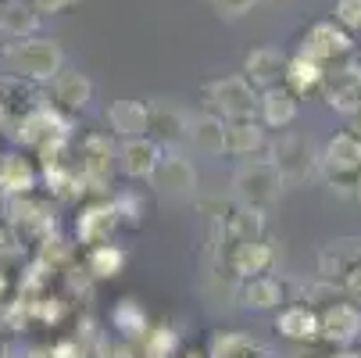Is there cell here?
<instances>
[{
	"label": "cell",
	"mask_w": 361,
	"mask_h": 358,
	"mask_svg": "<svg viewBox=\"0 0 361 358\" xmlns=\"http://www.w3.org/2000/svg\"><path fill=\"white\" fill-rule=\"evenodd\" d=\"M336 22L347 32H361V0H336Z\"/></svg>",
	"instance_id": "cell-35"
},
{
	"label": "cell",
	"mask_w": 361,
	"mask_h": 358,
	"mask_svg": "<svg viewBox=\"0 0 361 358\" xmlns=\"http://www.w3.org/2000/svg\"><path fill=\"white\" fill-rule=\"evenodd\" d=\"M265 147V129L257 126L254 119L250 122H226V155H236V158H247L254 150Z\"/></svg>",
	"instance_id": "cell-28"
},
{
	"label": "cell",
	"mask_w": 361,
	"mask_h": 358,
	"mask_svg": "<svg viewBox=\"0 0 361 358\" xmlns=\"http://www.w3.org/2000/svg\"><path fill=\"white\" fill-rule=\"evenodd\" d=\"M257 115L269 129H286L297 119V97L286 86H272L262 93V105H257Z\"/></svg>",
	"instance_id": "cell-21"
},
{
	"label": "cell",
	"mask_w": 361,
	"mask_h": 358,
	"mask_svg": "<svg viewBox=\"0 0 361 358\" xmlns=\"http://www.w3.org/2000/svg\"><path fill=\"white\" fill-rule=\"evenodd\" d=\"M179 358H212L208 351H197V347H186V351H179Z\"/></svg>",
	"instance_id": "cell-43"
},
{
	"label": "cell",
	"mask_w": 361,
	"mask_h": 358,
	"mask_svg": "<svg viewBox=\"0 0 361 358\" xmlns=\"http://www.w3.org/2000/svg\"><path fill=\"white\" fill-rule=\"evenodd\" d=\"M347 358H361V347L357 351H347Z\"/></svg>",
	"instance_id": "cell-48"
},
{
	"label": "cell",
	"mask_w": 361,
	"mask_h": 358,
	"mask_svg": "<svg viewBox=\"0 0 361 358\" xmlns=\"http://www.w3.org/2000/svg\"><path fill=\"white\" fill-rule=\"evenodd\" d=\"M222 233L226 244H247V240H265V212L250 208V204H240L229 215H222Z\"/></svg>",
	"instance_id": "cell-19"
},
{
	"label": "cell",
	"mask_w": 361,
	"mask_h": 358,
	"mask_svg": "<svg viewBox=\"0 0 361 358\" xmlns=\"http://www.w3.org/2000/svg\"><path fill=\"white\" fill-rule=\"evenodd\" d=\"M286 65L290 61L279 47H254L243 58V76L250 86H262V93H265V90L279 86V79H286Z\"/></svg>",
	"instance_id": "cell-12"
},
{
	"label": "cell",
	"mask_w": 361,
	"mask_h": 358,
	"mask_svg": "<svg viewBox=\"0 0 361 358\" xmlns=\"http://www.w3.org/2000/svg\"><path fill=\"white\" fill-rule=\"evenodd\" d=\"M354 201H357V204H361V172H357V176H354Z\"/></svg>",
	"instance_id": "cell-47"
},
{
	"label": "cell",
	"mask_w": 361,
	"mask_h": 358,
	"mask_svg": "<svg viewBox=\"0 0 361 358\" xmlns=\"http://www.w3.org/2000/svg\"><path fill=\"white\" fill-rule=\"evenodd\" d=\"M361 265V240L357 237H340L329 240L319 251V276L326 280H343L347 273H354Z\"/></svg>",
	"instance_id": "cell-15"
},
{
	"label": "cell",
	"mask_w": 361,
	"mask_h": 358,
	"mask_svg": "<svg viewBox=\"0 0 361 358\" xmlns=\"http://www.w3.org/2000/svg\"><path fill=\"white\" fill-rule=\"evenodd\" d=\"M283 172L276 169V162H243L233 176V186H236V197L240 204H250V208H269V204L279 197L283 190Z\"/></svg>",
	"instance_id": "cell-3"
},
{
	"label": "cell",
	"mask_w": 361,
	"mask_h": 358,
	"mask_svg": "<svg viewBox=\"0 0 361 358\" xmlns=\"http://www.w3.org/2000/svg\"><path fill=\"white\" fill-rule=\"evenodd\" d=\"M200 155H226V122L219 115H200L190 122V136H186Z\"/></svg>",
	"instance_id": "cell-24"
},
{
	"label": "cell",
	"mask_w": 361,
	"mask_h": 358,
	"mask_svg": "<svg viewBox=\"0 0 361 358\" xmlns=\"http://www.w3.org/2000/svg\"><path fill=\"white\" fill-rule=\"evenodd\" d=\"M97 354H100V358H136V344H133V340H126V337L100 340Z\"/></svg>",
	"instance_id": "cell-36"
},
{
	"label": "cell",
	"mask_w": 361,
	"mask_h": 358,
	"mask_svg": "<svg viewBox=\"0 0 361 358\" xmlns=\"http://www.w3.org/2000/svg\"><path fill=\"white\" fill-rule=\"evenodd\" d=\"M340 283H343V297H347V301H354L357 309H361V265H357L354 273H347Z\"/></svg>",
	"instance_id": "cell-39"
},
{
	"label": "cell",
	"mask_w": 361,
	"mask_h": 358,
	"mask_svg": "<svg viewBox=\"0 0 361 358\" xmlns=\"http://www.w3.org/2000/svg\"><path fill=\"white\" fill-rule=\"evenodd\" d=\"M0 61H4L8 76H22V79H32V83H54L65 68V54L58 40H39V36H25L18 43H8L4 54H0Z\"/></svg>",
	"instance_id": "cell-1"
},
{
	"label": "cell",
	"mask_w": 361,
	"mask_h": 358,
	"mask_svg": "<svg viewBox=\"0 0 361 358\" xmlns=\"http://www.w3.org/2000/svg\"><path fill=\"white\" fill-rule=\"evenodd\" d=\"M39 183V169L18 155V150H11V155L0 158V193L4 197H29Z\"/></svg>",
	"instance_id": "cell-17"
},
{
	"label": "cell",
	"mask_w": 361,
	"mask_h": 358,
	"mask_svg": "<svg viewBox=\"0 0 361 358\" xmlns=\"http://www.w3.org/2000/svg\"><path fill=\"white\" fill-rule=\"evenodd\" d=\"M322 100L336 115H357L361 112V65H343L326 76L322 83Z\"/></svg>",
	"instance_id": "cell-7"
},
{
	"label": "cell",
	"mask_w": 361,
	"mask_h": 358,
	"mask_svg": "<svg viewBox=\"0 0 361 358\" xmlns=\"http://www.w3.org/2000/svg\"><path fill=\"white\" fill-rule=\"evenodd\" d=\"M354 50V43H350V32L340 25V22H315L312 29H307V36H304V50L300 54H307V58H315V61H336V58H347Z\"/></svg>",
	"instance_id": "cell-9"
},
{
	"label": "cell",
	"mask_w": 361,
	"mask_h": 358,
	"mask_svg": "<svg viewBox=\"0 0 361 358\" xmlns=\"http://www.w3.org/2000/svg\"><path fill=\"white\" fill-rule=\"evenodd\" d=\"M8 122H11V115H8V105L0 100V129H8Z\"/></svg>",
	"instance_id": "cell-45"
},
{
	"label": "cell",
	"mask_w": 361,
	"mask_h": 358,
	"mask_svg": "<svg viewBox=\"0 0 361 358\" xmlns=\"http://www.w3.org/2000/svg\"><path fill=\"white\" fill-rule=\"evenodd\" d=\"M326 65L322 61H315V58H307V54H297V58H290V65H286V90L293 93V97H304V93H315V90H322V83H326Z\"/></svg>",
	"instance_id": "cell-20"
},
{
	"label": "cell",
	"mask_w": 361,
	"mask_h": 358,
	"mask_svg": "<svg viewBox=\"0 0 361 358\" xmlns=\"http://www.w3.org/2000/svg\"><path fill=\"white\" fill-rule=\"evenodd\" d=\"M68 150H72V136H47L39 147H36V158H39V169H61V165H72L68 162Z\"/></svg>",
	"instance_id": "cell-31"
},
{
	"label": "cell",
	"mask_w": 361,
	"mask_h": 358,
	"mask_svg": "<svg viewBox=\"0 0 361 358\" xmlns=\"http://www.w3.org/2000/svg\"><path fill=\"white\" fill-rule=\"evenodd\" d=\"M272 162H276V169L283 172L286 183L312 179V176H319V169H322V155H315L312 140H304V136H297V133H283V136L276 140Z\"/></svg>",
	"instance_id": "cell-5"
},
{
	"label": "cell",
	"mask_w": 361,
	"mask_h": 358,
	"mask_svg": "<svg viewBox=\"0 0 361 358\" xmlns=\"http://www.w3.org/2000/svg\"><path fill=\"white\" fill-rule=\"evenodd\" d=\"M150 186L158 190V193H165V197H193V190H197V169H193V162H186L179 155H169V158H161L158 169H154Z\"/></svg>",
	"instance_id": "cell-13"
},
{
	"label": "cell",
	"mask_w": 361,
	"mask_h": 358,
	"mask_svg": "<svg viewBox=\"0 0 361 358\" xmlns=\"http://www.w3.org/2000/svg\"><path fill=\"white\" fill-rule=\"evenodd\" d=\"M4 251H11V237H8V229H0V254Z\"/></svg>",
	"instance_id": "cell-46"
},
{
	"label": "cell",
	"mask_w": 361,
	"mask_h": 358,
	"mask_svg": "<svg viewBox=\"0 0 361 358\" xmlns=\"http://www.w3.org/2000/svg\"><path fill=\"white\" fill-rule=\"evenodd\" d=\"M140 354L143 358H172L179 354V337L169 326H150L147 337L140 340Z\"/></svg>",
	"instance_id": "cell-30"
},
{
	"label": "cell",
	"mask_w": 361,
	"mask_h": 358,
	"mask_svg": "<svg viewBox=\"0 0 361 358\" xmlns=\"http://www.w3.org/2000/svg\"><path fill=\"white\" fill-rule=\"evenodd\" d=\"M161 165V143L150 136H133L118 143V169L129 179H150L154 169Z\"/></svg>",
	"instance_id": "cell-11"
},
{
	"label": "cell",
	"mask_w": 361,
	"mask_h": 358,
	"mask_svg": "<svg viewBox=\"0 0 361 358\" xmlns=\"http://www.w3.org/2000/svg\"><path fill=\"white\" fill-rule=\"evenodd\" d=\"M93 100V83L82 72H61L54 79V108L65 112H82Z\"/></svg>",
	"instance_id": "cell-22"
},
{
	"label": "cell",
	"mask_w": 361,
	"mask_h": 358,
	"mask_svg": "<svg viewBox=\"0 0 361 358\" xmlns=\"http://www.w3.org/2000/svg\"><path fill=\"white\" fill-rule=\"evenodd\" d=\"M29 301H32V319L36 323H47V326H58L65 319V312H68L65 297H54V294H39V297H29Z\"/></svg>",
	"instance_id": "cell-32"
},
{
	"label": "cell",
	"mask_w": 361,
	"mask_h": 358,
	"mask_svg": "<svg viewBox=\"0 0 361 358\" xmlns=\"http://www.w3.org/2000/svg\"><path fill=\"white\" fill-rule=\"evenodd\" d=\"M208 354H212V358H269V351L257 344L250 333H236V330L215 333Z\"/></svg>",
	"instance_id": "cell-26"
},
{
	"label": "cell",
	"mask_w": 361,
	"mask_h": 358,
	"mask_svg": "<svg viewBox=\"0 0 361 358\" xmlns=\"http://www.w3.org/2000/svg\"><path fill=\"white\" fill-rule=\"evenodd\" d=\"M4 358H50V351H43V347H22V344H11V347L4 351Z\"/></svg>",
	"instance_id": "cell-41"
},
{
	"label": "cell",
	"mask_w": 361,
	"mask_h": 358,
	"mask_svg": "<svg viewBox=\"0 0 361 358\" xmlns=\"http://www.w3.org/2000/svg\"><path fill=\"white\" fill-rule=\"evenodd\" d=\"M322 169L329 183H340V190L354 197V176L361 172V136H354L350 129L329 136V143L322 147Z\"/></svg>",
	"instance_id": "cell-4"
},
{
	"label": "cell",
	"mask_w": 361,
	"mask_h": 358,
	"mask_svg": "<svg viewBox=\"0 0 361 358\" xmlns=\"http://www.w3.org/2000/svg\"><path fill=\"white\" fill-rule=\"evenodd\" d=\"M212 4H215V11L222 15V18H243L254 4H257V0H212Z\"/></svg>",
	"instance_id": "cell-37"
},
{
	"label": "cell",
	"mask_w": 361,
	"mask_h": 358,
	"mask_svg": "<svg viewBox=\"0 0 361 358\" xmlns=\"http://www.w3.org/2000/svg\"><path fill=\"white\" fill-rule=\"evenodd\" d=\"M336 358H347V351H340V354H336Z\"/></svg>",
	"instance_id": "cell-49"
},
{
	"label": "cell",
	"mask_w": 361,
	"mask_h": 358,
	"mask_svg": "<svg viewBox=\"0 0 361 358\" xmlns=\"http://www.w3.org/2000/svg\"><path fill=\"white\" fill-rule=\"evenodd\" d=\"M276 330H279V337H286L293 344H315V340H322V316L312 304L293 301V304H283L279 309Z\"/></svg>",
	"instance_id": "cell-10"
},
{
	"label": "cell",
	"mask_w": 361,
	"mask_h": 358,
	"mask_svg": "<svg viewBox=\"0 0 361 358\" xmlns=\"http://www.w3.org/2000/svg\"><path fill=\"white\" fill-rule=\"evenodd\" d=\"M240 301L250 312H279L286 304V283L279 276H250L240 287Z\"/></svg>",
	"instance_id": "cell-16"
},
{
	"label": "cell",
	"mask_w": 361,
	"mask_h": 358,
	"mask_svg": "<svg viewBox=\"0 0 361 358\" xmlns=\"http://www.w3.org/2000/svg\"><path fill=\"white\" fill-rule=\"evenodd\" d=\"M118 222V212L108 197H93L82 204V212L75 215V237L79 244L86 247H97V244H111V233H115Z\"/></svg>",
	"instance_id": "cell-6"
},
{
	"label": "cell",
	"mask_w": 361,
	"mask_h": 358,
	"mask_svg": "<svg viewBox=\"0 0 361 358\" xmlns=\"http://www.w3.org/2000/svg\"><path fill=\"white\" fill-rule=\"evenodd\" d=\"M347 129H350L354 136H361V112H357V115H350V126H347Z\"/></svg>",
	"instance_id": "cell-44"
},
{
	"label": "cell",
	"mask_w": 361,
	"mask_h": 358,
	"mask_svg": "<svg viewBox=\"0 0 361 358\" xmlns=\"http://www.w3.org/2000/svg\"><path fill=\"white\" fill-rule=\"evenodd\" d=\"M8 290H11V276L0 269V297H8Z\"/></svg>",
	"instance_id": "cell-42"
},
{
	"label": "cell",
	"mask_w": 361,
	"mask_h": 358,
	"mask_svg": "<svg viewBox=\"0 0 361 358\" xmlns=\"http://www.w3.org/2000/svg\"><path fill=\"white\" fill-rule=\"evenodd\" d=\"M150 129L158 133V140H165V143L190 136L186 115H183L179 108H172V105H154V108H150Z\"/></svg>",
	"instance_id": "cell-29"
},
{
	"label": "cell",
	"mask_w": 361,
	"mask_h": 358,
	"mask_svg": "<svg viewBox=\"0 0 361 358\" xmlns=\"http://www.w3.org/2000/svg\"><path fill=\"white\" fill-rule=\"evenodd\" d=\"M111 204H115V212H118V222H122V226H140V222H143L147 204H143V197H136L133 190L115 193V197H111Z\"/></svg>",
	"instance_id": "cell-34"
},
{
	"label": "cell",
	"mask_w": 361,
	"mask_h": 358,
	"mask_svg": "<svg viewBox=\"0 0 361 358\" xmlns=\"http://www.w3.org/2000/svg\"><path fill=\"white\" fill-rule=\"evenodd\" d=\"M36 258H39V262H47L50 269L58 273V269H65V265L72 262V244L50 233V237H43V240H39V254H36Z\"/></svg>",
	"instance_id": "cell-33"
},
{
	"label": "cell",
	"mask_w": 361,
	"mask_h": 358,
	"mask_svg": "<svg viewBox=\"0 0 361 358\" xmlns=\"http://www.w3.org/2000/svg\"><path fill=\"white\" fill-rule=\"evenodd\" d=\"M126 262H129V254H126L118 244H97V247H90L82 269H86L93 280H115V276L126 269Z\"/></svg>",
	"instance_id": "cell-25"
},
{
	"label": "cell",
	"mask_w": 361,
	"mask_h": 358,
	"mask_svg": "<svg viewBox=\"0 0 361 358\" xmlns=\"http://www.w3.org/2000/svg\"><path fill=\"white\" fill-rule=\"evenodd\" d=\"M111 326L118 330V337H126V340H143L147 337V330H150V323H147V312L140 309V301L136 297H122L115 309H111Z\"/></svg>",
	"instance_id": "cell-27"
},
{
	"label": "cell",
	"mask_w": 361,
	"mask_h": 358,
	"mask_svg": "<svg viewBox=\"0 0 361 358\" xmlns=\"http://www.w3.org/2000/svg\"><path fill=\"white\" fill-rule=\"evenodd\" d=\"M108 126L122 140L147 136V129H150V108L143 105V100H111V105H108Z\"/></svg>",
	"instance_id": "cell-18"
},
{
	"label": "cell",
	"mask_w": 361,
	"mask_h": 358,
	"mask_svg": "<svg viewBox=\"0 0 361 358\" xmlns=\"http://www.w3.org/2000/svg\"><path fill=\"white\" fill-rule=\"evenodd\" d=\"M50 358H86V347L79 340H58L54 347H47Z\"/></svg>",
	"instance_id": "cell-38"
},
{
	"label": "cell",
	"mask_w": 361,
	"mask_h": 358,
	"mask_svg": "<svg viewBox=\"0 0 361 358\" xmlns=\"http://www.w3.org/2000/svg\"><path fill=\"white\" fill-rule=\"evenodd\" d=\"M322 316V340L333 347H350L361 337V309L354 301H333L329 309L319 312Z\"/></svg>",
	"instance_id": "cell-8"
},
{
	"label": "cell",
	"mask_w": 361,
	"mask_h": 358,
	"mask_svg": "<svg viewBox=\"0 0 361 358\" xmlns=\"http://www.w3.org/2000/svg\"><path fill=\"white\" fill-rule=\"evenodd\" d=\"M39 25V11L29 4V0H0V32L8 36H32Z\"/></svg>",
	"instance_id": "cell-23"
},
{
	"label": "cell",
	"mask_w": 361,
	"mask_h": 358,
	"mask_svg": "<svg viewBox=\"0 0 361 358\" xmlns=\"http://www.w3.org/2000/svg\"><path fill=\"white\" fill-rule=\"evenodd\" d=\"M29 4L39 11V15H58V11H65V8H72L75 0H29Z\"/></svg>",
	"instance_id": "cell-40"
},
{
	"label": "cell",
	"mask_w": 361,
	"mask_h": 358,
	"mask_svg": "<svg viewBox=\"0 0 361 358\" xmlns=\"http://www.w3.org/2000/svg\"><path fill=\"white\" fill-rule=\"evenodd\" d=\"M229 269L240 276V280H250V276H265L276 262V247L269 240H247V244H233L229 254H226Z\"/></svg>",
	"instance_id": "cell-14"
},
{
	"label": "cell",
	"mask_w": 361,
	"mask_h": 358,
	"mask_svg": "<svg viewBox=\"0 0 361 358\" xmlns=\"http://www.w3.org/2000/svg\"><path fill=\"white\" fill-rule=\"evenodd\" d=\"M204 100H208L212 115H219L222 122H250L262 97L257 90L247 83V76H222V79H212L204 86Z\"/></svg>",
	"instance_id": "cell-2"
}]
</instances>
